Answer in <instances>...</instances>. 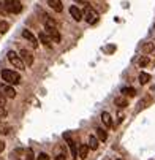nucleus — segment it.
Returning <instances> with one entry per match:
<instances>
[{
  "instance_id": "obj_1",
  "label": "nucleus",
  "mask_w": 155,
  "mask_h": 160,
  "mask_svg": "<svg viewBox=\"0 0 155 160\" xmlns=\"http://www.w3.org/2000/svg\"><path fill=\"white\" fill-rule=\"evenodd\" d=\"M44 24H46V33L51 37V40H52L54 43H60L62 37H60V33H59V30H57V27H56L54 22L44 19Z\"/></svg>"
},
{
  "instance_id": "obj_17",
  "label": "nucleus",
  "mask_w": 155,
  "mask_h": 160,
  "mask_svg": "<svg viewBox=\"0 0 155 160\" xmlns=\"http://www.w3.org/2000/svg\"><path fill=\"white\" fill-rule=\"evenodd\" d=\"M114 103H116V106H119V108H125V106H128V100L124 98V97H117V98L114 100Z\"/></svg>"
},
{
  "instance_id": "obj_3",
  "label": "nucleus",
  "mask_w": 155,
  "mask_h": 160,
  "mask_svg": "<svg viewBox=\"0 0 155 160\" xmlns=\"http://www.w3.org/2000/svg\"><path fill=\"white\" fill-rule=\"evenodd\" d=\"M8 60H10V63L14 67V68H17V70H26V63H24V60H22V57L21 56H17L14 51H10L8 52Z\"/></svg>"
},
{
  "instance_id": "obj_20",
  "label": "nucleus",
  "mask_w": 155,
  "mask_h": 160,
  "mask_svg": "<svg viewBox=\"0 0 155 160\" xmlns=\"http://www.w3.org/2000/svg\"><path fill=\"white\" fill-rule=\"evenodd\" d=\"M122 94H125V95H128V97H135V95H136V90L133 89V87H124V89H122Z\"/></svg>"
},
{
  "instance_id": "obj_24",
  "label": "nucleus",
  "mask_w": 155,
  "mask_h": 160,
  "mask_svg": "<svg viewBox=\"0 0 155 160\" xmlns=\"http://www.w3.org/2000/svg\"><path fill=\"white\" fill-rule=\"evenodd\" d=\"M26 157H27V160H33L35 157H33V151L32 149H27L26 151Z\"/></svg>"
},
{
  "instance_id": "obj_26",
  "label": "nucleus",
  "mask_w": 155,
  "mask_h": 160,
  "mask_svg": "<svg viewBox=\"0 0 155 160\" xmlns=\"http://www.w3.org/2000/svg\"><path fill=\"white\" fill-rule=\"evenodd\" d=\"M0 106H5V94L0 92Z\"/></svg>"
},
{
  "instance_id": "obj_19",
  "label": "nucleus",
  "mask_w": 155,
  "mask_h": 160,
  "mask_svg": "<svg viewBox=\"0 0 155 160\" xmlns=\"http://www.w3.org/2000/svg\"><path fill=\"white\" fill-rule=\"evenodd\" d=\"M149 81H150V75L146 73V72H141V73H139V82H141V84H147Z\"/></svg>"
},
{
  "instance_id": "obj_15",
  "label": "nucleus",
  "mask_w": 155,
  "mask_h": 160,
  "mask_svg": "<svg viewBox=\"0 0 155 160\" xmlns=\"http://www.w3.org/2000/svg\"><path fill=\"white\" fill-rule=\"evenodd\" d=\"M155 49V41H150V43H146L144 46H143V52L144 54H149Z\"/></svg>"
},
{
  "instance_id": "obj_11",
  "label": "nucleus",
  "mask_w": 155,
  "mask_h": 160,
  "mask_svg": "<svg viewBox=\"0 0 155 160\" xmlns=\"http://www.w3.org/2000/svg\"><path fill=\"white\" fill-rule=\"evenodd\" d=\"M70 14H71V18H73L75 21H81V19H82V11H81L76 5H71V7H70Z\"/></svg>"
},
{
  "instance_id": "obj_18",
  "label": "nucleus",
  "mask_w": 155,
  "mask_h": 160,
  "mask_svg": "<svg viewBox=\"0 0 155 160\" xmlns=\"http://www.w3.org/2000/svg\"><path fill=\"white\" fill-rule=\"evenodd\" d=\"M95 132H97V138H98L100 141H106V140H108V133H106L103 128H97Z\"/></svg>"
},
{
  "instance_id": "obj_28",
  "label": "nucleus",
  "mask_w": 155,
  "mask_h": 160,
  "mask_svg": "<svg viewBox=\"0 0 155 160\" xmlns=\"http://www.w3.org/2000/svg\"><path fill=\"white\" fill-rule=\"evenodd\" d=\"M56 160H66V158H65V155H63V154H59V155L56 157Z\"/></svg>"
},
{
  "instance_id": "obj_30",
  "label": "nucleus",
  "mask_w": 155,
  "mask_h": 160,
  "mask_svg": "<svg viewBox=\"0 0 155 160\" xmlns=\"http://www.w3.org/2000/svg\"><path fill=\"white\" fill-rule=\"evenodd\" d=\"M16 160H19V158H16Z\"/></svg>"
},
{
  "instance_id": "obj_14",
  "label": "nucleus",
  "mask_w": 155,
  "mask_h": 160,
  "mask_svg": "<svg viewBox=\"0 0 155 160\" xmlns=\"http://www.w3.org/2000/svg\"><path fill=\"white\" fill-rule=\"evenodd\" d=\"M98 143H100V140L97 138V136H92V135L89 136V148H90V149H94V151L98 149V146H100Z\"/></svg>"
},
{
  "instance_id": "obj_16",
  "label": "nucleus",
  "mask_w": 155,
  "mask_h": 160,
  "mask_svg": "<svg viewBox=\"0 0 155 160\" xmlns=\"http://www.w3.org/2000/svg\"><path fill=\"white\" fill-rule=\"evenodd\" d=\"M89 149H90V148H89V144H81L79 146V157L81 158H85L87 154H89Z\"/></svg>"
},
{
  "instance_id": "obj_21",
  "label": "nucleus",
  "mask_w": 155,
  "mask_h": 160,
  "mask_svg": "<svg viewBox=\"0 0 155 160\" xmlns=\"http://www.w3.org/2000/svg\"><path fill=\"white\" fill-rule=\"evenodd\" d=\"M10 29V24L7 21H0V33H7Z\"/></svg>"
},
{
  "instance_id": "obj_12",
  "label": "nucleus",
  "mask_w": 155,
  "mask_h": 160,
  "mask_svg": "<svg viewBox=\"0 0 155 160\" xmlns=\"http://www.w3.org/2000/svg\"><path fill=\"white\" fill-rule=\"evenodd\" d=\"M101 121H103V124L109 128V127H113V118H111V114L108 112V111H103L101 112Z\"/></svg>"
},
{
  "instance_id": "obj_5",
  "label": "nucleus",
  "mask_w": 155,
  "mask_h": 160,
  "mask_svg": "<svg viewBox=\"0 0 155 160\" xmlns=\"http://www.w3.org/2000/svg\"><path fill=\"white\" fill-rule=\"evenodd\" d=\"M84 18H85V21L89 22V24H95V22L98 21V13H97V10H94V8L85 7V10H84Z\"/></svg>"
},
{
  "instance_id": "obj_29",
  "label": "nucleus",
  "mask_w": 155,
  "mask_h": 160,
  "mask_svg": "<svg viewBox=\"0 0 155 160\" xmlns=\"http://www.w3.org/2000/svg\"><path fill=\"white\" fill-rule=\"evenodd\" d=\"M119 160H122V158H119Z\"/></svg>"
},
{
  "instance_id": "obj_23",
  "label": "nucleus",
  "mask_w": 155,
  "mask_h": 160,
  "mask_svg": "<svg viewBox=\"0 0 155 160\" xmlns=\"http://www.w3.org/2000/svg\"><path fill=\"white\" fill-rule=\"evenodd\" d=\"M7 114H8V111L5 109V106H0V119L7 118Z\"/></svg>"
},
{
  "instance_id": "obj_6",
  "label": "nucleus",
  "mask_w": 155,
  "mask_h": 160,
  "mask_svg": "<svg viewBox=\"0 0 155 160\" xmlns=\"http://www.w3.org/2000/svg\"><path fill=\"white\" fill-rule=\"evenodd\" d=\"M22 37H24V38L32 44V48H33V49H36V48H38V40L35 38V35H33L30 30H27V29H26V30H22Z\"/></svg>"
},
{
  "instance_id": "obj_8",
  "label": "nucleus",
  "mask_w": 155,
  "mask_h": 160,
  "mask_svg": "<svg viewBox=\"0 0 155 160\" xmlns=\"http://www.w3.org/2000/svg\"><path fill=\"white\" fill-rule=\"evenodd\" d=\"M63 138L66 140V143H68V146H70V149H71V155H73V157H78V148H76V143L71 140V136H70L68 133H65Z\"/></svg>"
},
{
  "instance_id": "obj_27",
  "label": "nucleus",
  "mask_w": 155,
  "mask_h": 160,
  "mask_svg": "<svg viewBox=\"0 0 155 160\" xmlns=\"http://www.w3.org/2000/svg\"><path fill=\"white\" fill-rule=\"evenodd\" d=\"M3 149H5V143H3L2 140H0V154L3 152Z\"/></svg>"
},
{
  "instance_id": "obj_25",
  "label": "nucleus",
  "mask_w": 155,
  "mask_h": 160,
  "mask_svg": "<svg viewBox=\"0 0 155 160\" xmlns=\"http://www.w3.org/2000/svg\"><path fill=\"white\" fill-rule=\"evenodd\" d=\"M36 160H49V155H48V154H44V152H41V154L38 155Z\"/></svg>"
},
{
  "instance_id": "obj_13",
  "label": "nucleus",
  "mask_w": 155,
  "mask_h": 160,
  "mask_svg": "<svg viewBox=\"0 0 155 160\" xmlns=\"http://www.w3.org/2000/svg\"><path fill=\"white\" fill-rule=\"evenodd\" d=\"M2 92H3L5 97H8V98H14V97H16V90H14V87H11V86H3V87H2Z\"/></svg>"
},
{
  "instance_id": "obj_10",
  "label": "nucleus",
  "mask_w": 155,
  "mask_h": 160,
  "mask_svg": "<svg viewBox=\"0 0 155 160\" xmlns=\"http://www.w3.org/2000/svg\"><path fill=\"white\" fill-rule=\"evenodd\" d=\"M46 2H48V5H49L54 11H57V13H62V11H63L62 0H46Z\"/></svg>"
},
{
  "instance_id": "obj_9",
  "label": "nucleus",
  "mask_w": 155,
  "mask_h": 160,
  "mask_svg": "<svg viewBox=\"0 0 155 160\" xmlns=\"http://www.w3.org/2000/svg\"><path fill=\"white\" fill-rule=\"evenodd\" d=\"M40 41L46 46L48 49H51L52 48V40H51V37L46 33V32H40Z\"/></svg>"
},
{
  "instance_id": "obj_4",
  "label": "nucleus",
  "mask_w": 155,
  "mask_h": 160,
  "mask_svg": "<svg viewBox=\"0 0 155 160\" xmlns=\"http://www.w3.org/2000/svg\"><path fill=\"white\" fill-rule=\"evenodd\" d=\"M3 5H5V10L8 13H14L16 14V13H21V10H22V5H21L19 0H5Z\"/></svg>"
},
{
  "instance_id": "obj_7",
  "label": "nucleus",
  "mask_w": 155,
  "mask_h": 160,
  "mask_svg": "<svg viewBox=\"0 0 155 160\" xmlns=\"http://www.w3.org/2000/svg\"><path fill=\"white\" fill-rule=\"evenodd\" d=\"M21 57H22V60H24V63L27 65V67H32L33 65V54L30 52V51H27V49H21Z\"/></svg>"
},
{
  "instance_id": "obj_22",
  "label": "nucleus",
  "mask_w": 155,
  "mask_h": 160,
  "mask_svg": "<svg viewBox=\"0 0 155 160\" xmlns=\"http://www.w3.org/2000/svg\"><path fill=\"white\" fill-rule=\"evenodd\" d=\"M149 62H150V60H149V57H147V56H143V57L138 60V65H139V67H147V65H149Z\"/></svg>"
},
{
  "instance_id": "obj_2",
  "label": "nucleus",
  "mask_w": 155,
  "mask_h": 160,
  "mask_svg": "<svg viewBox=\"0 0 155 160\" xmlns=\"http://www.w3.org/2000/svg\"><path fill=\"white\" fill-rule=\"evenodd\" d=\"M2 79L8 84H19L21 82V75L17 72H13V70H2Z\"/></svg>"
}]
</instances>
